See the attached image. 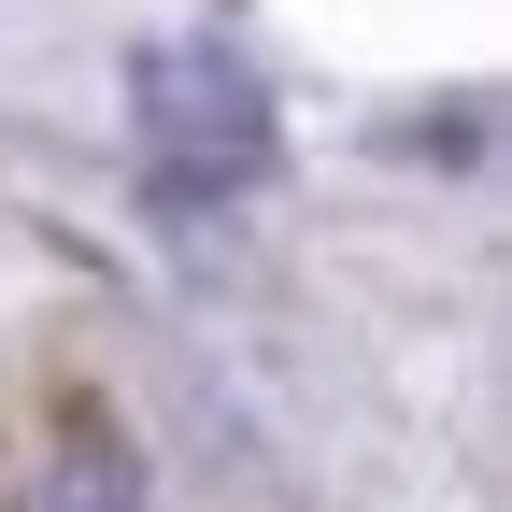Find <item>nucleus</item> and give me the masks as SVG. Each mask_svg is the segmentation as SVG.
Returning a JSON list of instances; mask_svg holds the SVG:
<instances>
[{
	"instance_id": "f257e3e1",
	"label": "nucleus",
	"mask_w": 512,
	"mask_h": 512,
	"mask_svg": "<svg viewBox=\"0 0 512 512\" xmlns=\"http://www.w3.org/2000/svg\"><path fill=\"white\" fill-rule=\"evenodd\" d=\"M143 143H157V171H185V185H256V157H271L256 72L214 57V43H143Z\"/></svg>"
},
{
	"instance_id": "f03ea898",
	"label": "nucleus",
	"mask_w": 512,
	"mask_h": 512,
	"mask_svg": "<svg viewBox=\"0 0 512 512\" xmlns=\"http://www.w3.org/2000/svg\"><path fill=\"white\" fill-rule=\"evenodd\" d=\"M29 512H157L143 498V441H128L114 413H72L57 427V456H43V498Z\"/></svg>"
}]
</instances>
